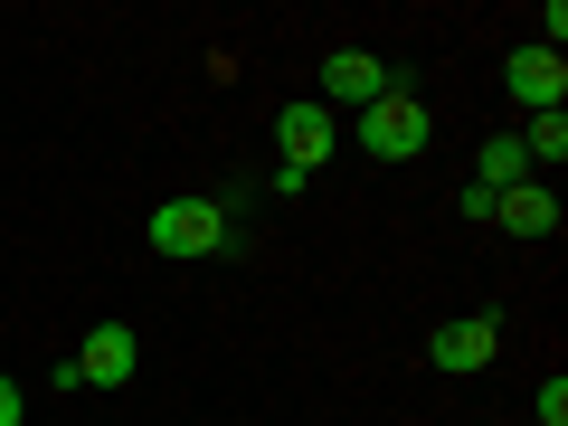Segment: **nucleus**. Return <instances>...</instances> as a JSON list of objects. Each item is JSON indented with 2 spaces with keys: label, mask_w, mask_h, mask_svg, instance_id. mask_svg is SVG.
<instances>
[{
  "label": "nucleus",
  "mask_w": 568,
  "mask_h": 426,
  "mask_svg": "<svg viewBox=\"0 0 568 426\" xmlns=\"http://www.w3.org/2000/svg\"><path fill=\"white\" fill-rule=\"evenodd\" d=\"M361 142H369V162H417V152H426V104L407 95V85L369 95L361 104Z\"/></svg>",
  "instance_id": "1"
},
{
  "label": "nucleus",
  "mask_w": 568,
  "mask_h": 426,
  "mask_svg": "<svg viewBox=\"0 0 568 426\" xmlns=\"http://www.w3.org/2000/svg\"><path fill=\"white\" fill-rule=\"evenodd\" d=\"M152 246L162 256H227V209L219 200H162L152 209Z\"/></svg>",
  "instance_id": "2"
},
{
  "label": "nucleus",
  "mask_w": 568,
  "mask_h": 426,
  "mask_svg": "<svg viewBox=\"0 0 568 426\" xmlns=\"http://www.w3.org/2000/svg\"><path fill=\"white\" fill-rule=\"evenodd\" d=\"M503 85H511V104H530V114H559L568 104V58L559 48H511Z\"/></svg>",
  "instance_id": "3"
},
{
  "label": "nucleus",
  "mask_w": 568,
  "mask_h": 426,
  "mask_svg": "<svg viewBox=\"0 0 568 426\" xmlns=\"http://www.w3.org/2000/svg\"><path fill=\"white\" fill-rule=\"evenodd\" d=\"M133 369H142V342H133L123 323H95V332H85V351H77V379H85V388H123Z\"/></svg>",
  "instance_id": "4"
},
{
  "label": "nucleus",
  "mask_w": 568,
  "mask_h": 426,
  "mask_svg": "<svg viewBox=\"0 0 568 426\" xmlns=\"http://www.w3.org/2000/svg\"><path fill=\"white\" fill-rule=\"evenodd\" d=\"M275 142H284V171H323L332 162V114H323V104H284Z\"/></svg>",
  "instance_id": "5"
},
{
  "label": "nucleus",
  "mask_w": 568,
  "mask_h": 426,
  "mask_svg": "<svg viewBox=\"0 0 568 426\" xmlns=\"http://www.w3.org/2000/svg\"><path fill=\"white\" fill-rule=\"evenodd\" d=\"M493 351H503V323H493V313H465V323H446L436 342H426V361L436 369H484Z\"/></svg>",
  "instance_id": "6"
},
{
  "label": "nucleus",
  "mask_w": 568,
  "mask_h": 426,
  "mask_svg": "<svg viewBox=\"0 0 568 426\" xmlns=\"http://www.w3.org/2000/svg\"><path fill=\"white\" fill-rule=\"evenodd\" d=\"M493 219H503L511 237H559V190L549 181H511L503 200H493Z\"/></svg>",
  "instance_id": "7"
},
{
  "label": "nucleus",
  "mask_w": 568,
  "mask_h": 426,
  "mask_svg": "<svg viewBox=\"0 0 568 426\" xmlns=\"http://www.w3.org/2000/svg\"><path fill=\"white\" fill-rule=\"evenodd\" d=\"M323 95H332V104H369V95H388V77H379V58L342 48V58L323 67Z\"/></svg>",
  "instance_id": "8"
},
{
  "label": "nucleus",
  "mask_w": 568,
  "mask_h": 426,
  "mask_svg": "<svg viewBox=\"0 0 568 426\" xmlns=\"http://www.w3.org/2000/svg\"><path fill=\"white\" fill-rule=\"evenodd\" d=\"M521 152H530V162H540V171H559V162H568V114H530Z\"/></svg>",
  "instance_id": "9"
},
{
  "label": "nucleus",
  "mask_w": 568,
  "mask_h": 426,
  "mask_svg": "<svg viewBox=\"0 0 568 426\" xmlns=\"http://www.w3.org/2000/svg\"><path fill=\"white\" fill-rule=\"evenodd\" d=\"M521 171H530L521 133H493V142H484V190H511V181H521Z\"/></svg>",
  "instance_id": "10"
},
{
  "label": "nucleus",
  "mask_w": 568,
  "mask_h": 426,
  "mask_svg": "<svg viewBox=\"0 0 568 426\" xmlns=\"http://www.w3.org/2000/svg\"><path fill=\"white\" fill-rule=\"evenodd\" d=\"M530 407H540V426H568V379H559V369L540 379V398H530Z\"/></svg>",
  "instance_id": "11"
},
{
  "label": "nucleus",
  "mask_w": 568,
  "mask_h": 426,
  "mask_svg": "<svg viewBox=\"0 0 568 426\" xmlns=\"http://www.w3.org/2000/svg\"><path fill=\"white\" fill-rule=\"evenodd\" d=\"M0 426H20V388L10 379H0Z\"/></svg>",
  "instance_id": "12"
}]
</instances>
